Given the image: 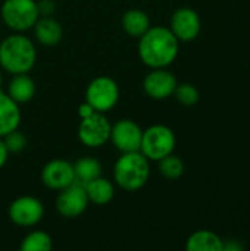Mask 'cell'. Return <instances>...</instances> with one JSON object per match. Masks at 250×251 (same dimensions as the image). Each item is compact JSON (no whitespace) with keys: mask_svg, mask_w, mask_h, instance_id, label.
Here are the masks:
<instances>
[{"mask_svg":"<svg viewBox=\"0 0 250 251\" xmlns=\"http://www.w3.org/2000/svg\"><path fill=\"white\" fill-rule=\"evenodd\" d=\"M178 40L169 28L150 26L139 41L141 62L152 68H168L178 56Z\"/></svg>","mask_w":250,"mask_h":251,"instance_id":"obj_1","label":"cell"},{"mask_svg":"<svg viewBox=\"0 0 250 251\" xmlns=\"http://www.w3.org/2000/svg\"><path fill=\"white\" fill-rule=\"evenodd\" d=\"M37 51L34 43L21 32L6 37L0 43V66L12 74H28L35 63Z\"/></svg>","mask_w":250,"mask_h":251,"instance_id":"obj_2","label":"cell"},{"mask_svg":"<svg viewBox=\"0 0 250 251\" xmlns=\"http://www.w3.org/2000/svg\"><path fill=\"white\" fill-rule=\"evenodd\" d=\"M149 175V159L141 151L122 153L113 166V179L125 191H137L143 188Z\"/></svg>","mask_w":250,"mask_h":251,"instance_id":"obj_3","label":"cell"},{"mask_svg":"<svg viewBox=\"0 0 250 251\" xmlns=\"http://www.w3.org/2000/svg\"><path fill=\"white\" fill-rule=\"evenodd\" d=\"M175 134L167 125H152L143 131L140 151L149 160H161L175 149Z\"/></svg>","mask_w":250,"mask_h":251,"instance_id":"obj_4","label":"cell"},{"mask_svg":"<svg viewBox=\"0 0 250 251\" xmlns=\"http://www.w3.org/2000/svg\"><path fill=\"white\" fill-rule=\"evenodd\" d=\"M3 22L16 32L28 31L40 18L37 1L34 0H4L1 4Z\"/></svg>","mask_w":250,"mask_h":251,"instance_id":"obj_5","label":"cell"},{"mask_svg":"<svg viewBox=\"0 0 250 251\" xmlns=\"http://www.w3.org/2000/svg\"><path fill=\"white\" fill-rule=\"evenodd\" d=\"M119 100V87L109 76L94 78L85 90V101L97 112L112 110Z\"/></svg>","mask_w":250,"mask_h":251,"instance_id":"obj_6","label":"cell"},{"mask_svg":"<svg viewBox=\"0 0 250 251\" xmlns=\"http://www.w3.org/2000/svg\"><path fill=\"white\" fill-rule=\"evenodd\" d=\"M111 122L102 112H93L91 115L81 118L78 125V138L80 141L90 147L97 149L105 146L111 138Z\"/></svg>","mask_w":250,"mask_h":251,"instance_id":"obj_7","label":"cell"},{"mask_svg":"<svg viewBox=\"0 0 250 251\" xmlns=\"http://www.w3.org/2000/svg\"><path fill=\"white\" fill-rule=\"evenodd\" d=\"M88 197L85 188L80 182H74L60 190L56 199V210L68 219L81 216L88 207Z\"/></svg>","mask_w":250,"mask_h":251,"instance_id":"obj_8","label":"cell"},{"mask_svg":"<svg viewBox=\"0 0 250 251\" xmlns=\"http://www.w3.org/2000/svg\"><path fill=\"white\" fill-rule=\"evenodd\" d=\"M7 215L15 225L29 228L37 225L43 219L44 207L38 199L24 196V197H18L10 203Z\"/></svg>","mask_w":250,"mask_h":251,"instance_id":"obj_9","label":"cell"},{"mask_svg":"<svg viewBox=\"0 0 250 251\" xmlns=\"http://www.w3.org/2000/svg\"><path fill=\"white\" fill-rule=\"evenodd\" d=\"M143 131L137 122L131 119H121L111 128V141L121 153L140 151Z\"/></svg>","mask_w":250,"mask_h":251,"instance_id":"obj_10","label":"cell"},{"mask_svg":"<svg viewBox=\"0 0 250 251\" xmlns=\"http://www.w3.org/2000/svg\"><path fill=\"white\" fill-rule=\"evenodd\" d=\"M177 84L175 76L167 68H156L144 76L143 90L153 100H165L174 94Z\"/></svg>","mask_w":250,"mask_h":251,"instance_id":"obj_11","label":"cell"},{"mask_svg":"<svg viewBox=\"0 0 250 251\" xmlns=\"http://www.w3.org/2000/svg\"><path fill=\"white\" fill-rule=\"evenodd\" d=\"M41 181L47 188L60 191L75 182L74 165L63 159L50 160L41 171Z\"/></svg>","mask_w":250,"mask_h":251,"instance_id":"obj_12","label":"cell"},{"mask_svg":"<svg viewBox=\"0 0 250 251\" xmlns=\"http://www.w3.org/2000/svg\"><path fill=\"white\" fill-rule=\"evenodd\" d=\"M202 28L200 18L196 10L190 7H180L174 12L171 18V31L178 41L194 40Z\"/></svg>","mask_w":250,"mask_h":251,"instance_id":"obj_13","label":"cell"},{"mask_svg":"<svg viewBox=\"0 0 250 251\" xmlns=\"http://www.w3.org/2000/svg\"><path fill=\"white\" fill-rule=\"evenodd\" d=\"M21 122L19 104L7 94L0 90V137L18 129Z\"/></svg>","mask_w":250,"mask_h":251,"instance_id":"obj_14","label":"cell"},{"mask_svg":"<svg viewBox=\"0 0 250 251\" xmlns=\"http://www.w3.org/2000/svg\"><path fill=\"white\" fill-rule=\"evenodd\" d=\"M32 28L37 41L43 46H56L63 35L62 25L52 16H40Z\"/></svg>","mask_w":250,"mask_h":251,"instance_id":"obj_15","label":"cell"},{"mask_svg":"<svg viewBox=\"0 0 250 251\" xmlns=\"http://www.w3.org/2000/svg\"><path fill=\"white\" fill-rule=\"evenodd\" d=\"M224 241L212 231L200 229L193 232L186 243L187 251H222Z\"/></svg>","mask_w":250,"mask_h":251,"instance_id":"obj_16","label":"cell"},{"mask_svg":"<svg viewBox=\"0 0 250 251\" xmlns=\"http://www.w3.org/2000/svg\"><path fill=\"white\" fill-rule=\"evenodd\" d=\"M88 201L97 206H105L108 203L112 201L113 196H115V188L113 184L102 176L84 184Z\"/></svg>","mask_w":250,"mask_h":251,"instance_id":"obj_17","label":"cell"},{"mask_svg":"<svg viewBox=\"0 0 250 251\" xmlns=\"http://www.w3.org/2000/svg\"><path fill=\"white\" fill-rule=\"evenodd\" d=\"M7 94L18 104L28 103L35 94V84L28 74H18L9 82Z\"/></svg>","mask_w":250,"mask_h":251,"instance_id":"obj_18","label":"cell"},{"mask_svg":"<svg viewBox=\"0 0 250 251\" xmlns=\"http://www.w3.org/2000/svg\"><path fill=\"white\" fill-rule=\"evenodd\" d=\"M124 31L131 37H141L150 28V19L146 12L140 9H130L121 19Z\"/></svg>","mask_w":250,"mask_h":251,"instance_id":"obj_19","label":"cell"},{"mask_svg":"<svg viewBox=\"0 0 250 251\" xmlns=\"http://www.w3.org/2000/svg\"><path fill=\"white\" fill-rule=\"evenodd\" d=\"M102 165L97 159L94 157H81L75 162L74 165V172H75V182L80 184H87L99 176H102Z\"/></svg>","mask_w":250,"mask_h":251,"instance_id":"obj_20","label":"cell"},{"mask_svg":"<svg viewBox=\"0 0 250 251\" xmlns=\"http://www.w3.org/2000/svg\"><path fill=\"white\" fill-rule=\"evenodd\" d=\"M53 247L52 237L43 231H32L24 237L21 251H50Z\"/></svg>","mask_w":250,"mask_h":251,"instance_id":"obj_21","label":"cell"},{"mask_svg":"<svg viewBox=\"0 0 250 251\" xmlns=\"http://www.w3.org/2000/svg\"><path fill=\"white\" fill-rule=\"evenodd\" d=\"M159 162V172L167 179H178L184 174V163L178 156H174L172 153L165 156Z\"/></svg>","mask_w":250,"mask_h":251,"instance_id":"obj_22","label":"cell"},{"mask_svg":"<svg viewBox=\"0 0 250 251\" xmlns=\"http://www.w3.org/2000/svg\"><path fill=\"white\" fill-rule=\"evenodd\" d=\"M174 96L177 99L178 103L184 104V106H193L199 101V91L193 84L189 82H183V84H177Z\"/></svg>","mask_w":250,"mask_h":251,"instance_id":"obj_23","label":"cell"},{"mask_svg":"<svg viewBox=\"0 0 250 251\" xmlns=\"http://www.w3.org/2000/svg\"><path fill=\"white\" fill-rule=\"evenodd\" d=\"M1 138L9 153H19L27 147V137L24 135V132L18 129H13Z\"/></svg>","mask_w":250,"mask_h":251,"instance_id":"obj_24","label":"cell"},{"mask_svg":"<svg viewBox=\"0 0 250 251\" xmlns=\"http://www.w3.org/2000/svg\"><path fill=\"white\" fill-rule=\"evenodd\" d=\"M37 7L40 16H52L56 10V3L55 0H40L37 3Z\"/></svg>","mask_w":250,"mask_h":251,"instance_id":"obj_25","label":"cell"},{"mask_svg":"<svg viewBox=\"0 0 250 251\" xmlns=\"http://www.w3.org/2000/svg\"><path fill=\"white\" fill-rule=\"evenodd\" d=\"M7 156H9V151H7V149H6V146H4V143H3V138L0 137V171H1L3 166L6 165Z\"/></svg>","mask_w":250,"mask_h":251,"instance_id":"obj_26","label":"cell"},{"mask_svg":"<svg viewBox=\"0 0 250 251\" xmlns=\"http://www.w3.org/2000/svg\"><path fill=\"white\" fill-rule=\"evenodd\" d=\"M243 246L237 241V240H231V243H224V249L222 251H242Z\"/></svg>","mask_w":250,"mask_h":251,"instance_id":"obj_27","label":"cell"},{"mask_svg":"<svg viewBox=\"0 0 250 251\" xmlns=\"http://www.w3.org/2000/svg\"><path fill=\"white\" fill-rule=\"evenodd\" d=\"M1 82H3V78H1V72H0V90H1Z\"/></svg>","mask_w":250,"mask_h":251,"instance_id":"obj_28","label":"cell"}]
</instances>
